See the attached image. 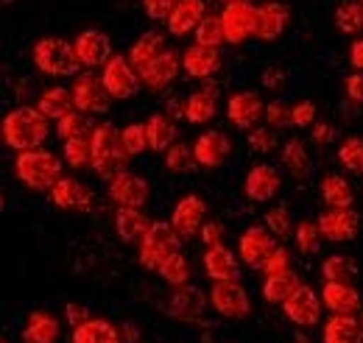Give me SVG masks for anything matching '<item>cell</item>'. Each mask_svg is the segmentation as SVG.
Wrapping results in <instances>:
<instances>
[{
  "mask_svg": "<svg viewBox=\"0 0 363 343\" xmlns=\"http://www.w3.org/2000/svg\"><path fill=\"white\" fill-rule=\"evenodd\" d=\"M321 301L330 313H341V315H355L363 307L361 293L350 282H324L321 285Z\"/></svg>",
  "mask_w": 363,
  "mask_h": 343,
  "instance_id": "484cf974",
  "label": "cell"
},
{
  "mask_svg": "<svg viewBox=\"0 0 363 343\" xmlns=\"http://www.w3.org/2000/svg\"><path fill=\"white\" fill-rule=\"evenodd\" d=\"M157 274H160V279H162L165 285H171V288L190 285V262H187V257H184L182 252H177V254H171V257L165 259Z\"/></svg>",
  "mask_w": 363,
  "mask_h": 343,
  "instance_id": "f35d334b",
  "label": "cell"
},
{
  "mask_svg": "<svg viewBox=\"0 0 363 343\" xmlns=\"http://www.w3.org/2000/svg\"><path fill=\"white\" fill-rule=\"evenodd\" d=\"M266 123H269L272 129L291 126V106H288V103H282L279 98L272 101V103H266Z\"/></svg>",
  "mask_w": 363,
  "mask_h": 343,
  "instance_id": "f5cc1de1",
  "label": "cell"
},
{
  "mask_svg": "<svg viewBox=\"0 0 363 343\" xmlns=\"http://www.w3.org/2000/svg\"><path fill=\"white\" fill-rule=\"evenodd\" d=\"M361 3H363V0H361Z\"/></svg>",
  "mask_w": 363,
  "mask_h": 343,
  "instance_id": "003e7915",
  "label": "cell"
},
{
  "mask_svg": "<svg viewBox=\"0 0 363 343\" xmlns=\"http://www.w3.org/2000/svg\"><path fill=\"white\" fill-rule=\"evenodd\" d=\"M224 3H232V0H224Z\"/></svg>",
  "mask_w": 363,
  "mask_h": 343,
  "instance_id": "03108f58",
  "label": "cell"
},
{
  "mask_svg": "<svg viewBox=\"0 0 363 343\" xmlns=\"http://www.w3.org/2000/svg\"><path fill=\"white\" fill-rule=\"evenodd\" d=\"M291 26V9L279 0H269L263 6H257V28L255 37L263 43H274L277 37H282V31Z\"/></svg>",
  "mask_w": 363,
  "mask_h": 343,
  "instance_id": "603a6c76",
  "label": "cell"
},
{
  "mask_svg": "<svg viewBox=\"0 0 363 343\" xmlns=\"http://www.w3.org/2000/svg\"><path fill=\"white\" fill-rule=\"evenodd\" d=\"M204 17H207L204 0H179L177 9L171 11V17L165 20V28L171 37H187V34H196V28L201 26Z\"/></svg>",
  "mask_w": 363,
  "mask_h": 343,
  "instance_id": "d4e9b609",
  "label": "cell"
},
{
  "mask_svg": "<svg viewBox=\"0 0 363 343\" xmlns=\"http://www.w3.org/2000/svg\"><path fill=\"white\" fill-rule=\"evenodd\" d=\"M148 196H151V187L137 173L121 171L118 176L109 179V198L118 207H140L143 210V204H148Z\"/></svg>",
  "mask_w": 363,
  "mask_h": 343,
  "instance_id": "9a60e30c",
  "label": "cell"
},
{
  "mask_svg": "<svg viewBox=\"0 0 363 343\" xmlns=\"http://www.w3.org/2000/svg\"><path fill=\"white\" fill-rule=\"evenodd\" d=\"M311 137H313L316 145H330L335 140V126L333 123H316L313 131H311Z\"/></svg>",
  "mask_w": 363,
  "mask_h": 343,
  "instance_id": "680465c9",
  "label": "cell"
},
{
  "mask_svg": "<svg viewBox=\"0 0 363 343\" xmlns=\"http://www.w3.org/2000/svg\"><path fill=\"white\" fill-rule=\"evenodd\" d=\"M101 79H104V84H106L109 95H112L115 101L135 98L137 92H140V86H143V76H140V70L132 64V59H126L123 53H115V56L104 64Z\"/></svg>",
  "mask_w": 363,
  "mask_h": 343,
  "instance_id": "8992f818",
  "label": "cell"
},
{
  "mask_svg": "<svg viewBox=\"0 0 363 343\" xmlns=\"http://www.w3.org/2000/svg\"><path fill=\"white\" fill-rule=\"evenodd\" d=\"M350 64L355 70H363V37H358L355 43L350 45Z\"/></svg>",
  "mask_w": 363,
  "mask_h": 343,
  "instance_id": "94428289",
  "label": "cell"
},
{
  "mask_svg": "<svg viewBox=\"0 0 363 343\" xmlns=\"http://www.w3.org/2000/svg\"><path fill=\"white\" fill-rule=\"evenodd\" d=\"M363 341V321L355 315L333 313L321 327V343H361Z\"/></svg>",
  "mask_w": 363,
  "mask_h": 343,
  "instance_id": "f1b7e54d",
  "label": "cell"
},
{
  "mask_svg": "<svg viewBox=\"0 0 363 343\" xmlns=\"http://www.w3.org/2000/svg\"><path fill=\"white\" fill-rule=\"evenodd\" d=\"M31 59H34L37 70L50 76V79H76L79 67H82L76 45L62 40V37H43L34 45Z\"/></svg>",
  "mask_w": 363,
  "mask_h": 343,
  "instance_id": "277c9868",
  "label": "cell"
},
{
  "mask_svg": "<svg viewBox=\"0 0 363 343\" xmlns=\"http://www.w3.org/2000/svg\"><path fill=\"white\" fill-rule=\"evenodd\" d=\"M73 98H76V109L87 115H106L109 103L115 101L104 84V79H98L95 73H82L73 79Z\"/></svg>",
  "mask_w": 363,
  "mask_h": 343,
  "instance_id": "30bf717a",
  "label": "cell"
},
{
  "mask_svg": "<svg viewBox=\"0 0 363 343\" xmlns=\"http://www.w3.org/2000/svg\"><path fill=\"white\" fill-rule=\"evenodd\" d=\"M199 237H201V243L207 246V249H213V246H221L224 243V223L221 220H204V226H201V232H199Z\"/></svg>",
  "mask_w": 363,
  "mask_h": 343,
  "instance_id": "db71d44e",
  "label": "cell"
},
{
  "mask_svg": "<svg viewBox=\"0 0 363 343\" xmlns=\"http://www.w3.org/2000/svg\"><path fill=\"white\" fill-rule=\"evenodd\" d=\"M196 154L187 142H174L168 151H165V168L171 173H190L196 168Z\"/></svg>",
  "mask_w": 363,
  "mask_h": 343,
  "instance_id": "ee69618b",
  "label": "cell"
},
{
  "mask_svg": "<svg viewBox=\"0 0 363 343\" xmlns=\"http://www.w3.org/2000/svg\"><path fill=\"white\" fill-rule=\"evenodd\" d=\"M179 70H182V56L174 47H165L157 59H151V62L140 70V76H143V84L148 86V89L162 92L165 86H171L177 81Z\"/></svg>",
  "mask_w": 363,
  "mask_h": 343,
  "instance_id": "ac0fdd59",
  "label": "cell"
},
{
  "mask_svg": "<svg viewBox=\"0 0 363 343\" xmlns=\"http://www.w3.org/2000/svg\"><path fill=\"white\" fill-rule=\"evenodd\" d=\"M59 335H62L59 318L45 313V310H34V313L26 318L23 330H20L23 343H56Z\"/></svg>",
  "mask_w": 363,
  "mask_h": 343,
  "instance_id": "83f0119b",
  "label": "cell"
},
{
  "mask_svg": "<svg viewBox=\"0 0 363 343\" xmlns=\"http://www.w3.org/2000/svg\"><path fill=\"white\" fill-rule=\"evenodd\" d=\"M14 173L28 190L50 193L53 184L62 179V159L48 148L20 151L14 157Z\"/></svg>",
  "mask_w": 363,
  "mask_h": 343,
  "instance_id": "3957f363",
  "label": "cell"
},
{
  "mask_svg": "<svg viewBox=\"0 0 363 343\" xmlns=\"http://www.w3.org/2000/svg\"><path fill=\"white\" fill-rule=\"evenodd\" d=\"M121 335H123V343H140V327L135 321H123L121 324Z\"/></svg>",
  "mask_w": 363,
  "mask_h": 343,
  "instance_id": "6125c7cd",
  "label": "cell"
},
{
  "mask_svg": "<svg viewBox=\"0 0 363 343\" xmlns=\"http://www.w3.org/2000/svg\"><path fill=\"white\" fill-rule=\"evenodd\" d=\"M73 343H123L121 327H115L106 318H87L79 327H73Z\"/></svg>",
  "mask_w": 363,
  "mask_h": 343,
  "instance_id": "f546056e",
  "label": "cell"
},
{
  "mask_svg": "<svg viewBox=\"0 0 363 343\" xmlns=\"http://www.w3.org/2000/svg\"><path fill=\"white\" fill-rule=\"evenodd\" d=\"M165 109H168V115L177 120V118H184V103L182 101H177V98H171L168 103H165Z\"/></svg>",
  "mask_w": 363,
  "mask_h": 343,
  "instance_id": "be15d7a7",
  "label": "cell"
},
{
  "mask_svg": "<svg viewBox=\"0 0 363 343\" xmlns=\"http://www.w3.org/2000/svg\"><path fill=\"white\" fill-rule=\"evenodd\" d=\"M0 131H3V142L20 154V151L43 148V142L50 137V120L40 112V106H17L3 118Z\"/></svg>",
  "mask_w": 363,
  "mask_h": 343,
  "instance_id": "6da1fadb",
  "label": "cell"
},
{
  "mask_svg": "<svg viewBox=\"0 0 363 343\" xmlns=\"http://www.w3.org/2000/svg\"><path fill=\"white\" fill-rule=\"evenodd\" d=\"M193 154H196V162L201 165V168H221L224 162L229 159V154H232V142H229V137L224 131H204L196 142H193Z\"/></svg>",
  "mask_w": 363,
  "mask_h": 343,
  "instance_id": "7402d4cb",
  "label": "cell"
},
{
  "mask_svg": "<svg viewBox=\"0 0 363 343\" xmlns=\"http://www.w3.org/2000/svg\"><path fill=\"white\" fill-rule=\"evenodd\" d=\"M338 162L341 168L355 176H363V140L361 137H347L338 145Z\"/></svg>",
  "mask_w": 363,
  "mask_h": 343,
  "instance_id": "b9f144b4",
  "label": "cell"
},
{
  "mask_svg": "<svg viewBox=\"0 0 363 343\" xmlns=\"http://www.w3.org/2000/svg\"><path fill=\"white\" fill-rule=\"evenodd\" d=\"M282 84H285V70L282 67H269L263 73V86L266 89H282Z\"/></svg>",
  "mask_w": 363,
  "mask_h": 343,
  "instance_id": "91938a15",
  "label": "cell"
},
{
  "mask_svg": "<svg viewBox=\"0 0 363 343\" xmlns=\"http://www.w3.org/2000/svg\"><path fill=\"white\" fill-rule=\"evenodd\" d=\"M282 165H285V171L291 173L294 179L311 176L313 162H311V154H308V148H305V142H302L299 137H291V140L282 145Z\"/></svg>",
  "mask_w": 363,
  "mask_h": 343,
  "instance_id": "d590c367",
  "label": "cell"
},
{
  "mask_svg": "<svg viewBox=\"0 0 363 343\" xmlns=\"http://www.w3.org/2000/svg\"><path fill=\"white\" fill-rule=\"evenodd\" d=\"M207 301L210 296H204L199 288L182 285V288H174V293L168 299V315L174 321H184V324H204L201 315H204Z\"/></svg>",
  "mask_w": 363,
  "mask_h": 343,
  "instance_id": "e0dca14e",
  "label": "cell"
},
{
  "mask_svg": "<svg viewBox=\"0 0 363 343\" xmlns=\"http://www.w3.org/2000/svg\"><path fill=\"white\" fill-rule=\"evenodd\" d=\"M179 0H143V9L151 20H168Z\"/></svg>",
  "mask_w": 363,
  "mask_h": 343,
  "instance_id": "11a10c76",
  "label": "cell"
},
{
  "mask_svg": "<svg viewBox=\"0 0 363 343\" xmlns=\"http://www.w3.org/2000/svg\"><path fill=\"white\" fill-rule=\"evenodd\" d=\"M246 142H249V148H252L255 154H272L274 148H277V142H279V137L274 134L272 126H263V129L249 131Z\"/></svg>",
  "mask_w": 363,
  "mask_h": 343,
  "instance_id": "681fc988",
  "label": "cell"
},
{
  "mask_svg": "<svg viewBox=\"0 0 363 343\" xmlns=\"http://www.w3.org/2000/svg\"><path fill=\"white\" fill-rule=\"evenodd\" d=\"M201 265H204V274H207L213 282H238V279H240L238 257L232 254V249H227L224 243L207 249L204 257H201Z\"/></svg>",
  "mask_w": 363,
  "mask_h": 343,
  "instance_id": "4316f807",
  "label": "cell"
},
{
  "mask_svg": "<svg viewBox=\"0 0 363 343\" xmlns=\"http://www.w3.org/2000/svg\"><path fill=\"white\" fill-rule=\"evenodd\" d=\"M40 112L45 115L48 120H62L67 118L70 112H76V98H73V89H65V86H48L45 92L40 95L37 101Z\"/></svg>",
  "mask_w": 363,
  "mask_h": 343,
  "instance_id": "d6a6232c",
  "label": "cell"
},
{
  "mask_svg": "<svg viewBox=\"0 0 363 343\" xmlns=\"http://www.w3.org/2000/svg\"><path fill=\"white\" fill-rule=\"evenodd\" d=\"M224 34L229 45H243L246 40L255 37L257 28V6L252 0H232L221 11Z\"/></svg>",
  "mask_w": 363,
  "mask_h": 343,
  "instance_id": "52a82bcc",
  "label": "cell"
},
{
  "mask_svg": "<svg viewBox=\"0 0 363 343\" xmlns=\"http://www.w3.org/2000/svg\"><path fill=\"white\" fill-rule=\"evenodd\" d=\"M266 276H274V274H285V271H291V252L285 249V246H277L269 259L263 262V268H260Z\"/></svg>",
  "mask_w": 363,
  "mask_h": 343,
  "instance_id": "816d5d0a",
  "label": "cell"
},
{
  "mask_svg": "<svg viewBox=\"0 0 363 343\" xmlns=\"http://www.w3.org/2000/svg\"><path fill=\"white\" fill-rule=\"evenodd\" d=\"M182 70L196 81H207L221 70V50L199 43L190 45L182 53Z\"/></svg>",
  "mask_w": 363,
  "mask_h": 343,
  "instance_id": "ffe728a7",
  "label": "cell"
},
{
  "mask_svg": "<svg viewBox=\"0 0 363 343\" xmlns=\"http://www.w3.org/2000/svg\"><path fill=\"white\" fill-rule=\"evenodd\" d=\"M92 145V171L101 179H112L121 171H126L129 162V151L123 145V134L115 123H98V129L92 131L90 137Z\"/></svg>",
  "mask_w": 363,
  "mask_h": 343,
  "instance_id": "7a4b0ae2",
  "label": "cell"
},
{
  "mask_svg": "<svg viewBox=\"0 0 363 343\" xmlns=\"http://www.w3.org/2000/svg\"><path fill=\"white\" fill-rule=\"evenodd\" d=\"M316 223L318 229H321V235L327 240H333V243H350L361 232V215L355 213L352 207H344V210L327 207L324 213L318 215Z\"/></svg>",
  "mask_w": 363,
  "mask_h": 343,
  "instance_id": "8fae6325",
  "label": "cell"
},
{
  "mask_svg": "<svg viewBox=\"0 0 363 343\" xmlns=\"http://www.w3.org/2000/svg\"><path fill=\"white\" fill-rule=\"evenodd\" d=\"M154 220H148L140 207H118L115 213V232L123 243H140Z\"/></svg>",
  "mask_w": 363,
  "mask_h": 343,
  "instance_id": "4dcf8cb0",
  "label": "cell"
},
{
  "mask_svg": "<svg viewBox=\"0 0 363 343\" xmlns=\"http://www.w3.org/2000/svg\"><path fill=\"white\" fill-rule=\"evenodd\" d=\"M121 134H123V145H126L129 157H140L145 148H151L148 145V129H145V123H129L126 129H121Z\"/></svg>",
  "mask_w": 363,
  "mask_h": 343,
  "instance_id": "c3c4849f",
  "label": "cell"
},
{
  "mask_svg": "<svg viewBox=\"0 0 363 343\" xmlns=\"http://www.w3.org/2000/svg\"><path fill=\"white\" fill-rule=\"evenodd\" d=\"M95 129H98V123L92 120V115L82 112V109L70 112L67 118H62L56 123V131H59L62 140H90Z\"/></svg>",
  "mask_w": 363,
  "mask_h": 343,
  "instance_id": "74e56055",
  "label": "cell"
},
{
  "mask_svg": "<svg viewBox=\"0 0 363 343\" xmlns=\"http://www.w3.org/2000/svg\"><path fill=\"white\" fill-rule=\"evenodd\" d=\"M335 28L341 31V34H350V37H355V34H361L363 31V3H341L338 9H335Z\"/></svg>",
  "mask_w": 363,
  "mask_h": 343,
  "instance_id": "60d3db41",
  "label": "cell"
},
{
  "mask_svg": "<svg viewBox=\"0 0 363 343\" xmlns=\"http://www.w3.org/2000/svg\"><path fill=\"white\" fill-rule=\"evenodd\" d=\"M196 43L207 45V47H221V45L227 43L221 14H207V17L201 20V26L196 28Z\"/></svg>",
  "mask_w": 363,
  "mask_h": 343,
  "instance_id": "7bdbcfd3",
  "label": "cell"
},
{
  "mask_svg": "<svg viewBox=\"0 0 363 343\" xmlns=\"http://www.w3.org/2000/svg\"><path fill=\"white\" fill-rule=\"evenodd\" d=\"M62 157L67 159L70 168H90L92 165V145L90 140H65Z\"/></svg>",
  "mask_w": 363,
  "mask_h": 343,
  "instance_id": "bcb514c9",
  "label": "cell"
},
{
  "mask_svg": "<svg viewBox=\"0 0 363 343\" xmlns=\"http://www.w3.org/2000/svg\"><path fill=\"white\" fill-rule=\"evenodd\" d=\"M216 115H218V86H213L210 79H207L201 89L187 95V101H184V120L193 123V126H204Z\"/></svg>",
  "mask_w": 363,
  "mask_h": 343,
  "instance_id": "cb8c5ba5",
  "label": "cell"
},
{
  "mask_svg": "<svg viewBox=\"0 0 363 343\" xmlns=\"http://www.w3.org/2000/svg\"><path fill=\"white\" fill-rule=\"evenodd\" d=\"M279 187H282L279 171L274 165H269V162H257L252 171L246 173V179H243V193L255 204H266V201L277 198Z\"/></svg>",
  "mask_w": 363,
  "mask_h": 343,
  "instance_id": "d6986e66",
  "label": "cell"
},
{
  "mask_svg": "<svg viewBox=\"0 0 363 343\" xmlns=\"http://www.w3.org/2000/svg\"><path fill=\"white\" fill-rule=\"evenodd\" d=\"M282 313H285V318H288L294 327L308 330V327H316L318 321H321L324 301H321V296H318L311 285H299V288L291 293V299L282 304Z\"/></svg>",
  "mask_w": 363,
  "mask_h": 343,
  "instance_id": "9c48e42d",
  "label": "cell"
},
{
  "mask_svg": "<svg viewBox=\"0 0 363 343\" xmlns=\"http://www.w3.org/2000/svg\"><path fill=\"white\" fill-rule=\"evenodd\" d=\"M358 274L355 259L344 257V254H333L321 262V279L324 282H350Z\"/></svg>",
  "mask_w": 363,
  "mask_h": 343,
  "instance_id": "ab89813d",
  "label": "cell"
},
{
  "mask_svg": "<svg viewBox=\"0 0 363 343\" xmlns=\"http://www.w3.org/2000/svg\"><path fill=\"white\" fill-rule=\"evenodd\" d=\"M76 53H79V62L84 64V67H104L115 53H112V40L104 34V31H98V28H84L76 40Z\"/></svg>",
  "mask_w": 363,
  "mask_h": 343,
  "instance_id": "44dd1931",
  "label": "cell"
},
{
  "mask_svg": "<svg viewBox=\"0 0 363 343\" xmlns=\"http://www.w3.org/2000/svg\"><path fill=\"white\" fill-rule=\"evenodd\" d=\"M274 249H277V240L269 232V226H249L240 240H238V257L243 259L249 268H263V262L269 259Z\"/></svg>",
  "mask_w": 363,
  "mask_h": 343,
  "instance_id": "2e32d148",
  "label": "cell"
},
{
  "mask_svg": "<svg viewBox=\"0 0 363 343\" xmlns=\"http://www.w3.org/2000/svg\"><path fill=\"white\" fill-rule=\"evenodd\" d=\"M291 126L296 129H308L316 126V103L313 101H299L291 106Z\"/></svg>",
  "mask_w": 363,
  "mask_h": 343,
  "instance_id": "f907efd6",
  "label": "cell"
},
{
  "mask_svg": "<svg viewBox=\"0 0 363 343\" xmlns=\"http://www.w3.org/2000/svg\"><path fill=\"white\" fill-rule=\"evenodd\" d=\"M302 282H299V276L294 274V271H285V274H274V276H266V282H263V299L269 301V304H285V301L291 299V293L299 288Z\"/></svg>",
  "mask_w": 363,
  "mask_h": 343,
  "instance_id": "8d00e7d4",
  "label": "cell"
},
{
  "mask_svg": "<svg viewBox=\"0 0 363 343\" xmlns=\"http://www.w3.org/2000/svg\"><path fill=\"white\" fill-rule=\"evenodd\" d=\"M344 92H347V98H350V101L363 103V70L350 73V76L344 79Z\"/></svg>",
  "mask_w": 363,
  "mask_h": 343,
  "instance_id": "9f6ffc18",
  "label": "cell"
},
{
  "mask_svg": "<svg viewBox=\"0 0 363 343\" xmlns=\"http://www.w3.org/2000/svg\"><path fill=\"white\" fill-rule=\"evenodd\" d=\"M227 118L235 129L252 131L260 118H266V103H263V98L255 89L235 92L227 103Z\"/></svg>",
  "mask_w": 363,
  "mask_h": 343,
  "instance_id": "4fadbf2b",
  "label": "cell"
},
{
  "mask_svg": "<svg viewBox=\"0 0 363 343\" xmlns=\"http://www.w3.org/2000/svg\"><path fill=\"white\" fill-rule=\"evenodd\" d=\"M48 196H50V204L65 213H87L92 207V198H95L84 181L70 179V176H62Z\"/></svg>",
  "mask_w": 363,
  "mask_h": 343,
  "instance_id": "7c38bea8",
  "label": "cell"
},
{
  "mask_svg": "<svg viewBox=\"0 0 363 343\" xmlns=\"http://www.w3.org/2000/svg\"><path fill=\"white\" fill-rule=\"evenodd\" d=\"M145 129H148V145L157 154H165L177 142V137H179L174 118H168V115H151L148 123H145Z\"/></svg>",
  "mask_w": 363,
  "mask_h": 343,
  "instance_id": "836d02e7",
  "label": "cell"
},
{
  "mask_svg": "<svg viewBox=\"0 0 363 343\" xmlns=\"http://www.w3.org/2000/svg\"><path fill=\"white\" fill-rule=\"evenodd\" d=\"M204 218H207V204L201 196L190 193V196H182L174 207V215H171V223L177 229L182 240H193L201 226H204Z\"/></svg>",
  "mask_w": 363,
  "mask_h": 343,
  "instance_id": "5bb4252c",
  "label": "cell"
},
{
  "mask_svg": "<svg viewBox=\"0 0 363 343\" xmlns=\"http://www.w3.org/2000/svg\"><path fill=\"white\" fill-rule=\"evenodd\" d=\"M0 343H9V341H6V338H3V341H0Z\"/></svg>",
  "mask_w": 363,
  "mask_h": 343,
  "instance_id": "e7e4bbea",
  "label": "cell"
},
{
  "mask_svg": "<svg viewBox=\"0 0 363 343\" xmlns=\"http://www.w3.org/2000/svg\"><path fill=\"white\" fill-rule=\"evenodd\" d=\"M182 249V237L177 235L174 223H165V220H154L148 226V232L143 235L140 240V252L137 259L145 271H160V265L171 254H177Z\"/></svg>",
  "mask_w": 363,
  "mask_h": 343,
  "instance_id": "5b68a950",
  "label": "cell"
},
{
  "mask_svg": "<svg viewBox=\"0 0 363 343\" xmlns=\"http://www.w3.org/2000/svg\"><path fill=\"white\" fill-rule=\"evenodd\" d=\"M165 50V34H160V31H145V34H140L132 47H129V59H132V64H135L137 70H143L151 59H157L160 53Z\"/></svg>",
  "mask_w": 363,
  "mask_h": 343,
  "instance_id": "e575fe53",
  "label": "cell"
},
{
  "mask_svg": "<svg viewBox=\"0 0 363 343\" xmlns=\"http://www.w3.org/2000/svg\"><path fill=\"white\" fill-rule=\"evenodd\" d=\"M318 193H321V201L333 210H344V207H352L355 204V193L350 187V181L341 176V173H327L321 176L318 181Z\"/></svg>",
  "mask_w": 363,
  "mask_h": 343,
  "instance_id": "1f68e13d",
  "label": "cell"
},
{
  "mask_svg": "<svg viewBox=\"0 0 363 343\" xmlns=\"http://www.w3.org/2000/svg\"><path fill=\"white\" fill-rule=\"evenodd\" d=\"M65 318H67L70 327H79L82 321L90 318V310H87L84 304H79V301H67V304H65Z\"/></svg>",
  "mask_w": 363,
  "mask_h": 343,
  "instance_id": "6f0895ef",
  "label": "cell"
},
{
  "mask_svg": "<svg viewBox=\"0 0 363 343\" xmlns=\"http://www.w3.org/2000/svg\"><path fill=\"white\" fill-rule=\"evenodd\" d=\"M263 223L269 226V232H272L274 237H279V240H285L291 232H294V220H291V210L288 207H272L269 213L263 215Z\"/></svg>",
  "mask_w": 363,
  "mask_h": 343,
  "instance_id": "7dc6e473",
  "label": "cell"
},
{
  "mask_svg": "<svg viewBox=\"0 0 363 343\" xmlns=\"http://www.w3.org/2000/svg\"><path fill=\"white\" fill-rule=\"evenodd\" d=\"M210 307L229 321H240L252 313V299L240 282H213L210 291Z\"/></svg>",
  "mask_w": 363,
  "mask_h": 343,
  "instance_id": "ba28073f",
  "label": "cell"
},
{
  "mask_svg": "<svg viewBox=\"0 0 363 343\" xmlns=\"http://www.w3.org/2000/svg\"><path fill=\"white\" fill-rule=\"evenodd\" d=\"M321 237L324 235H321L318 223H313V220H302L294 229V240H296V249L302 254H316L318 249H321Z\"/></svg>",
  "mask_w": 363,
  "mask_h": 343,
  "instance_id": "f6af8a7d",
  "label": "cell"
}]
</instances>
